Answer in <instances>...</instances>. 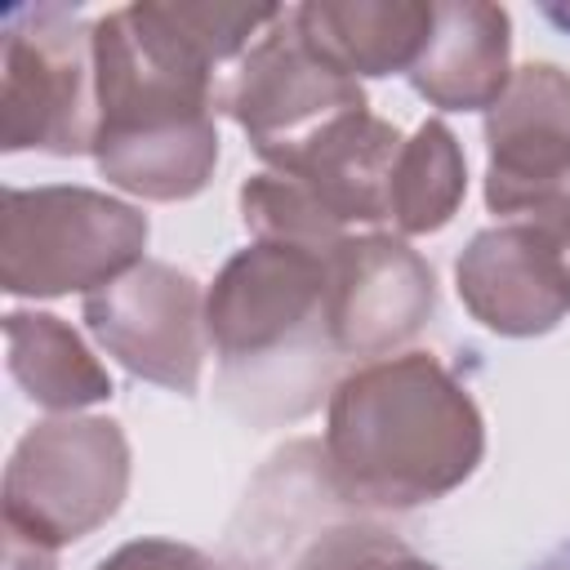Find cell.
<instances>
[{"mask_svg": "<svg viewBox=\"0 0 570 570\" xmlns=\"http://www.w3.org/2000/svg\"><path fill=\"white\" fill-rule=\"evenodd\" d=\"M281 18L276 4L138 0L94 22L98 142L107 183L142 200H187L218 165V76Z\"/></svg>", "mask_w": 570, "mask_h": 570, "instance_id": "cell-1", "label": "cell"}, {"mask_svg": "<svg viewBox=\"0 0 570 570\" xmlns=\"http://www.w3.org/2000/svg\"><path fill=\"white\" fill-rule=\"evenodd\" d=\"M321 445L330 476L356 508L410 512L476 472L485 423L432 352H401L361 361L330 387Z\"/></svg>", "mask_w": 570, "mask_h": 570, "instance_id": "cell-2", "label": "cell"}, {"mask_svg": "<svg viewBox=\"0 0 570 570\" xmlns=\"http://www.w3.org/2000/svg\"><path fill=\"white\" fill-rule=\"evenodd\" d=\"M205 330L223 370V401L272 428L321 405L338 361L330 338V254L254 240L205 294Z\"/></svg>", "mask_w": 570, "mask_h": 570, "instance_id": "cell-3", "label": "cell"}, {"mask_svg": "<svg viewBox=\"0 0 570 570\" xmlns=\"http://www.w3.org/2000/svg\"><path fill=\"white\" fill-rule=\"evenodd\" d=\"M147 249V214L94 187H9L0 205V285L22 298L102 289Z\"/></svg>", "mask_w": 570, "mask_h": 570, "instance_id": "cell-4", "label": "cell"}, {"mask_svg": "<svg viewBox=\"0 0 570 570\" xmlns=\"http://www.w3.org/2000/svg\"><path fill=\"white\" fill-rule=\"evenodd\" d=\"M0 36V147L49 156L94 151V22L67 4H22L4 13Z\"/></svg>", "mask_w": 570, "mask_h": 570, "instance_id": "cell-5", "label": "cell"}, {"mask_svg": "<svg viewBox=\"0 0 570 570\" xmlns=\"http://www.w3.org/2000/svg\"><path fill=\"white\" fill-rule=\"evenodd\" d=\"M129 490V441L116 419H45L4 468V530L62 548L111 521Z\"/></svg>", "mask_w": 570, "mask_h": 570, "instance_id": "cell-6", "label": "cell"}, {"mask_svg": "<svg viewBox=\"0 0 570 570\" xmlns=\"http://www.w3.org/2000/svg\"><path fill=\"white\" fill-rule=\"evenodd\" d=\"M365 107L361 80L330 67L298 31L294 9H285L223 76L214 89V111L232 116L254 151L267 160L325 120Z\"/></svg>", "mask_w": 570, "mask_h": 570, "instance_id": "cell-7", "label": "cell"}, {"mask_svg": "<svg viewBox=\"0 0 570 570\" xmlns=\"http://www.w3.org/2000/svg\"><path fill=\"white\" fill-rule=\"evenodd\" d=\"M485 205L508 218H561L570 209V71L525 62L485 111Z\"/></svg>", "mask_w": 570, "mask_h": 570, "instance_id": "cell-8", "label": "cell"}, {"mask_svg": "<svg viewBox=\"0 0 570 570\" xmlns=\"http://www.w3.org/2000/svg\"><path fill=\"white\" fill-rule=\"evenodd\" d=\"M85 325L134 379L183 396L196 392L209 330L205 294L187 272L142 258L120 281L85 294Z\"/></svg>", "mask_w": 570, "mask_h": 570, "instance_id": "cell-9", "label": "cell"}, {"mask_svg": "<svg viewBox=\"0 0 570 570\" xmlns=\"http://www.w3.org/2000/svg\"><path fill=\"white\" fill-rule=\"evenodd\" d=\"M463 307L494 334L530 338L561 325L570 312V254L561 223L512 218L468 240L454 263Z\"/></svg>", "mask_w": 570, "mask_h": 570, "instance_id": "cell-10", "label": "cell"}, {"mask_svg": "<svg viewBox=\"0 0 570 570\" xmlns=\"http://www.w3.org/2000/svg\"><path fill=\"white\" fill-rule=\"evenodd\" d=\"M432 312L436 276L401 236L365 232L330 249V338L338 356H392Z\"/></svg>", "mask_w": 570, "mask_h": 570, "instance_id": "cell-11", "label": "cell"}, {"mask_svg": "<svg viewBox=\"0 0 570 570\" xmlns=\"http://www.w3.org/2000/svg\"><path fill=\"white\" fill-rule=\"evenodd\" d=\"M401 129L370 107H352L294 147L267 156V169L294 178L334 223L374 227L387 223V183L401 156Z\"/></svg>", "mask_w": 570, "mask_h": 570, "instance_id": "cell-12", "label": "cell"}, {"mask_svg": "<svg viewBox=\"0 0 570 570\" xmlns=\"http://www.w3.org/2000/svg\"><path fill=\"white\" fill-rule=\"evenodd\" d=\"M414 94L441 111H490L512 80V18L485 0L436 4L432 36L405 71Z\"/></svg>", "mask_w": 570, "mask_h": 570, "instance_id": "cell-13", "label": "cell"}, {"mask_svg": "<svg viewBox=\"0 0 570 570\" xmlns=\"http://www.w3.org/2000/svg\"><path fill=\"white\" fill-rule=\"evenodd\" d=\"M436 4L423 0H312L294 9L303 40L343 76L410 71L432 36Z\"/></svg>", "mask_w": 570, "mask_h": 570, "instance_id": "cell-14", "label": "cell"}, {"mask_svg": "<svg viewBox=\"0 0 570 570\" xmlns=\"http://www.w3.org/2000/svg\"><path fill=\"white\" fill-rule=\"evenodd\" d=\"M9 374L27 401L45 410H80L111 396V379L80 334L49 312H9L4 316Z\"/></svg>", "mask_w": 570, "mask_h": 570, "instance_id": "cell-15", "label": "cell"}, {"mask_svg": "<svg viewBox=\"0 0 570 570\" xmlns=\"http://www.w3.org/2000/svg\"><path fill=\"white\" fill-rule=\"evenodd\" d=\"M468 191V165L463 147L441 120H423L405 142L392 165L387 183V223L405 236H428L441 232L459 200Z\"/></svg>", "mask_w": 570, "mask_h": 570, "instance_id": "cell-16", "label": "cell"}, {"mask_svg": "<svg viewBox=\"0 0 570 570\" xmlns=\"http://www.w3.org/2000/svg\"><path fill=\"white\" fill-rule=\"evenodd\" d=\"M240 218L254 232V240H281V245H303L330 254L347 227L334 223L294 178L263 169L240 183Z\"/></svg>", "mask_w": 570, "mask_h": 570, "instance_id": "cell-17", "label": "cell"}, {"mask_svg": "<svg viewBox=\"0 0 570 570\" xmlns=\"http://www.w3.org/2000/svg\"><path fill=\"white\" fill-rule=\"evenodd\" d=\"M94 570H214V566L191 543H178V539H134V543L116 548L111 557H102Z\"/></svg>", "mask_w": 570, "mask_h": 570, "instance_id": "cell-18", "label": "cell"}, {"mask_svg": "<svg viewBox=\"0 0 570 570\" xmlns=\"http://www.w3.org/2000/svg\"><path fill=\"white\" fill-rule=\"evenodd\" d=\"M58 548L36 543L18 530H4V570H58Z\"/></svg>", "mask_w": 570, "mask_h": 570, "instance_id": "cell-19", "label": "cell"}, {"mask_svg": "<svg viewBox=\"0 0 570 570\" xmlns=\"http://www.w3.org/2000/svg\"><path fill=\"white\" fill-rule=\"evenodd\" d=\"M530 570H570V539H561L552 552H543Z\"/></svg>", "mask_w": 570, "mask_h": 570, "instance_id": "cell-20", "label": "cell"}, {"mask_svg": "<svg viewBox=\"0 0 570 570\" xmlns=\"http://www.w3.org/2000/svg\"><path fill=\"white\" fill-rule=\"evenodd\" d=\"M557 223H561V236H566V254H570V209H566Z\"/></svg>", "mask_w": 570, "mask_h": 570, "instance_id": "cell-21", "label": "cell"}, {"mask_svg": "<svg viewBox=\"0 0 570 570\" xmlns=\"http://www.w3.org/2000/svg\"><path fill=\"white\" fill-rule=\"evenodd\" d=\"M214 570H218V566H214Z\"/></svg>", "mask_w": 570, "mask_h": 570, "instance_id": "cell-22", "label": "cell"}]
</instances>
